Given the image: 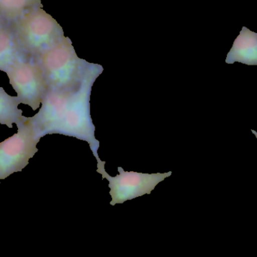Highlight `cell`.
Wrapping results in <instances>:
<instances>
[{"instance_id": "9c48e42d", "label": "cell", "mask_w": 257, "mask_h": 257, "mask_svg": "<svg viewBox=\"0 0 257 257\" xmlns=\"http://www.w3.org/2000/svg\"><path fill=\"white\" fill-rule=\"evenodd\" d=\"M20 104L18 96H10L0 87V124L12 128L14 123L17 125L24 118L22 110L18 108Z\"/></svg>"}, {"instance_id": "7a4b0ae2", "label": "cell", "mask_w": 257, "mask_h": 257, "mask_svg": "<svg viewBox=\"0 0 257 257\" xmlns=\"http://www.w3.org/2000/svg\"><path fill=\"white\" fill-rule=\"evenodd\" d=\"M48 89L71 90L79 87L93 63L77 56L69 39L63 37L36 57Z\"/></svg>"}, {"instance_id": "6da1fadb", "label": "cell", "mask_w": 257, "mask_h": 257, "mask_svg": "<svg viewBox=\"0 0 257 257\" xmlns=\"http://www.w3.org/2000/svg\"><path fill=\"white\" fill-rule=\"evenodd\" d=\"M103 72L100 65L93 64L79 87L71 90L48 89L40 111L30 117L36 136L60 134L87 142L95 158H98L99 142L90 114L92 87Z\"/></svg>"}, {"instance_id": "3957f363", "label": "cell", "mask_w": 257, "mask_h": 257, "mask_svg": "<svg viewBox=\"0 0 257 257\" xmlns=\"http://www.w3.org/2000/svg\"><path fill=\"white\" fill-rule=\"evenodd\" d=\"M11 27L23 54L33 58L63 38L61 27L42 6L27 11Z\"/></svg>"}, {"instance_id": "5b68a950", "label": "cell", "mask_w": 257, "mask_h": 257, "mask_svg": "<svg viewBox=\"0 0 257 257\" xmlns=\"http://www.w3.org/2000/svg\"><path fill=\"white\" fill-rule=\"evenodd\" d=\"M21 104L33 111L40 106L48 90L43 72L33 57L23 55L6 72Z\"/></svg>"}, {"instance_id": "8992f818", "label": "cell", "mask_w": 257, "mask_h": 257, "mask_svg": "<svg viewBox=\"0 0 257 257\" xmlns=\"http://www.w3.org/2000/svg\"><path fill=\"white\" fill-rule=\"evenodd\" d=\"M97 160L98 173L102 175L103 179L109 182V194L111 196V205L121 204L126 201L132 200L135 198L151 194L159 183L164 181L172 175V172L166 173L147 174L136 172H126L119 166V175L111 177L105 169V162L102 161L99 157Z\"/></svg>"}, {"instance_id": "8fae6325", "label": "cell", "mask_w": 257, "mask_h": 257, "mask_svg": "<svg viewBox=\"0 0 257 257\" xmlns=\"http://www.w3.org/2000/svg\"><path fill=\"white\" fill-rule=\"evenodd\" d=\"M6 24H8L7 23H6V21L2 18V17L0 16V28L3 27V26L6 25Z\"/></svg>"}, {"instance_id": "7c38bea8", "label": "cell", "mask_w": 257, "mask_h": 257, "mask_svg": "<svg viewBox=\"0 0 257 257\" xmlns=\"http://www.w3.org/2000/svg\"><path fill=\"white\" fill-rule=\"evenodd\" d=\"M251 132H252V133H253V134L255 135V136H256V138L257 139V132L255 131V130H251Z\"/></svg>"}, {"instance_id": "30bf717a", "label": "cell", "mask_w": 257, "mask_h": 257, "mask_svg": "<svg viewBox=\"0 0 257 257\" xmlns=\"http://www.w3.org/2000/svg\"><path fill=\"white\" fill-rule=\"evenodd\" d=\"M42 6L41 0H0V16L11 25L27 11Z\"/></svg>"}, {"instance_id": "277c9868", "label": "cell", "mask_w": 257, "mask_h": 257, "mask_svg": "<svg viewBox=\"0 0 257 257\" xmlns=\"http://www.w3.org/2000/svg\"><path fill=\"white\" fill-rule=\"evenodd\" d=\"M17 126L18 133L0 142V180L22 172L39 151L37 144L40 139L36 136L30 117H24Z\"/></svg>"}, {"instance_id": "52a82bcc", "label": "cell", "mask_w": 257, "mask_h": 257, "mask_svg": "<svg viewBox=\"0 0 257 257\" xmlns=\"http://www.w3.org/2000/svg\"><path fill=\"white\" fill-rule=\"evenodd\" d=\"M257 66V33L243 27L226 56V63Z\"/></svg>"}, {"instance_id": "ba28073f", "label": "cell", "mask_w": 257, "mask_h": 257, "mask_svg": "<svg viewBox=\"0 0 257 257\" xmlns=\"http://www.w3.org/2000/svg\"><path fill=\"white\" fill-rule=\"evenodd\" d=\"M23 55L11 25L3 26L0 28V71L6 72Z\"/></svg>"}]
</instances>
